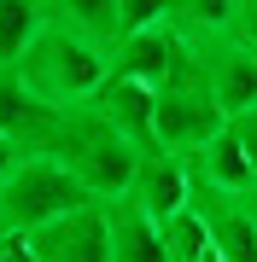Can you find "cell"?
Listing matches in <instances>:
<instances>
[{"mask_svg":"<svg viewBox=\"0 0 257 262\" xmlns=\"http://www.w3.org/2000/svg\"><path fill=\"white\" fill-rule=\"evenodd\" d=\"M18 82L29 88V99L47 111H88L100 99V88L111 82V53L100 41H88L82 29L47 18L29 53L18 58Z\"/></svg>","mask_w":257,"mask_h":262,"instance_id":"cell-1","label":"cell"},{"mask_svg":"<svg viewBox=\"0 0 257 262\" xmlns=\"http://www.w3.org/2000/svg\"><path fill=\"white\" fill-rule=\"evenodd\" d=\"M94 204V192L76 181V169L65 158H47V151H29V158L0 181V239H29L41 227L65 222Z\"/></svg>","mask_w":257,"mask_h":262,"instance_id":"cell-2","label":"cell"},{"mask_svg":"<svg viewBox=\"0 0 257 262\" xmlns=\"http://www.w3.org/2000/svg\"><path fill=\"white\" fill-rule=\"evenodd\" d=\"M187 29H181L175 18H164L152 29H134V35H123L111 47V76H123V82H141V88H164L175 76V64L187 58Z\"/></svg>","mask_w":257,"mask_h":262,"instance_id":"cell-3","label":"cell"},{"mask_svg":"<svg viewBox=\"0 0 257 262\" xmlns=\"http://www.w3.org/2000/svg\"><path fill=\"white\" fill-rule=\"evenodd\" d=\"M29 262H111V227L105 204H88L65 222L29 233Z\"/></svg>","mask_w":257,"mask_h":262,"instance_id":"cell-4","label":"cell"},{"mask_svg":"<svg viewBox=\"0 0 257 262\" xmlns=\"http://www.w3.org/2000/svg\"><path fill=\"white\" fill-rule=\"evenodd\" d=\"M199 41V35H193ZM205 53V76H210V99H216L222 117H240L257 105V47H246V41H199Z\"/></svg>","mask_w":257,"mask_h":262,"instance_id":"cell-5","label":"cell"},{"mask_svg":"<svg viewBox=\"0 0 257 262\" xmlns=\"http://www.w3.org/2000/svg\"><path fill=\"white\" fill-rule=\"evenodd\" d=\"M105 128H117L123 140L141 151H158V140H152V111H158V88H141V82H123V76H111V82L100 88V99L88 105Z\"/></svg>","mask_w":257,"mask_h":262,"instance_id":"cell-6","label":"cell"},{"mask_svg":"<svg viewBox=\"0 0 257 262\" xmlns=\"http://www.w3.org/2000/svg\"><path fill=\"white\" fill-rule=\"evenodd\" d=\"M187 181H193V175H187V158H175V151H146L141 169H134L129 198L164 227L175 210H187Z\"/></svg>","mask_w":257,"mask_h":262,"instance_id":"cell-7","label":"cell"},{"mask_svg":"<svg viewBox=\"0 0 257 262\" xmlns=\"http://www.w3.org/2000/svg\"><path fill=\"white\" fill-rule=\"evenodd\" d=\"M105 227H111V262H170L164 227L134 198H111L105 204Z\"/></svg>","mask_w":257,"mask_h":262,"instance_id":"cell-8","label":"cell"},{"mask_svg":"<svg viewBox=\"0 0 257 262\" xmlns=\"http://www.w3.org/2000/svg\"><path fill=\"white\" fill-rule=\"evenodd\" d=\"M187 169H193L199 181H210L216 192H257V163L240 151V140H234L228 128H222L210 146H199V151H193V158H187Z\"/></svg>","mask_w":257,"mask_h":262,"instance_id":"cell-9","label":"cell"},{"mask_svg":"<svg viewBox=\"0 0 257 262\" xmlns=\"http://www.w3.org/2000/svg\"><path fill=\"white\" fill-rule=\"evenodd\" d=\"M47 0H0V70H18V58L47 29Z\"/></svg>","mask_w":257,"mask_h":262,"instance_id":"cell-10","label":"cell"},{"mask_svg":"<svg viewBox=\"0 0 257 262\" xmlns=\"http://www.w3.org/2000/svg\"><path fill=\"white\" fill-rule=\"evenodd\" d=\"M47 12H53L58 24L82 29L88 41H100L105 53L123 41V29H117V0H47Z\"/></svg>","mask_w":257,"mask_h":262,"instance_id":"cell-11","label":"cell"},{"mask_svg":"<svg viewBox=\"0 0 257 262\" xmlns=\"http://www.w3.org/2000/svg\"><path fill=\"white\" fill-rule=\"evenodd\" d=\"M164 245H170V262H216V251H210V227L199 210H175L170 222H164Z\"/></svg>","mask_w":257,"mask_h":262,"instance_id":"cell-12","label":"cell"},{"mask_svg":"<svg viewBox=\"0 0 257 262\" xmlns=\"http://www.w3.org/2000/svg\"><path fill=\"white\" fill-rule=\"evenodd\" d=\"M164 18H175L170 0H117V29H123V35L152 29V24H164Z\"/></svg>","mask_w":257,"mask_h":262,"instance_id":"cell-13","label":"cell"},{"mask_svg":"<svg viewBox=\"0 0 257 262\" xmlns=\"http://www.w3.org/2000/svg\"><path fill=\"white\" fill-rule=\"evenodd\" d=\"M228 134L240 140V151L257 163V105H251V111H240V117H228Z\"/></svg>","mask_w":257,"mask_h":262,"instance_id":"cell-14","label":"cell"},{"mask_svg":"<svg viewBox=\"0 0 257 262\" xmlns=\"http://www.w3.org/2000/svg\"><path fill=\"white\" fill-rule=\"evenodd\" d=\"M228 41L257 47V0H240V6H234V29H228Z\"/></svg>","mask_w":257,"mask_h":262,"instance_id":"cell-15","label":"cell"},{"mask_svg":"<svg viewBox=\"0 0 257 262\" xmlns=\"http://www.w3.org/2000/svg\"><path fill=\"white\" fill-rule=\"evenodd\" d=\"M18 163H24V146L12 140V134H0V181H6V175H12Z\"/></svg>","mask_w":257,"mask_h":262,"instance_id":"cell-16","label":"cell"},{"mask_svg":"<svg viewBox=\"0 0 257 262\" xmlns=\"http://www.w3.org/2000/svg\"><path fill=\"white\" fill-rule=\"evenodd\" d=\"M12 262H29V256H12Z\"/></svg>","mask_w":257,"mask_h":262,"instance_id":"cell-17","label":"cell"}]
</instances>
